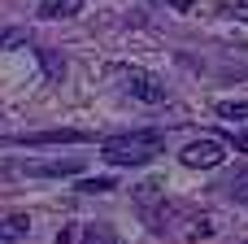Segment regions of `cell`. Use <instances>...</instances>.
Returning a JSON list of instances; mask_svg holds the SVG:
<instances>
[{
    "label": "cell",
    "instance_id": "6da1fadb",
    "mask_svg": "<svg viewBox=\"0 0 248 244\" xmlns=\"http://www.w3.org/2000/svg\"><path fill=\"white\" fill-rule=\"evenodd\" d=\"M161 148H166V131H126V135L100 140V157L109 166H144Z\"/></svg>",
    "mask_w": 248,
    "mask_h": 244
},
{
    "label": "cell",
    "instance_id": "7a4b0ae2",
    "mask_svg": "<svg viewBox=\"0 0 248 244\" xmlns=\"http://www.w3.org/2000/svg\"><path fill=\"white\" fill-rule=\"evenodd\" d=\"M118 79H122V92H131V96H135V100H144V105H166V96H170V92H166V83H161V79H153L148 70H135V65L126 70V65H122V70H118Z\"/></svg>",
    "mask_w": 248,
    "mask_h": 244
},
{
    "label": "cell",
    "instance_id": "3957f363",
    "mask_svg": "<svg viewBox=\"0 0 248 244\" xmlns=\"http://www.w3.org/2000/svg\"><path fill=\"white\" fill-rule=\"evenodd\" d=\"M179 162H183L187 170H218V166L227 162V144H222V140H192V144L179 153Z\"/></svg>",
    "mask_w": 248,
    "mask_h": 244
},
{
    "label": "cell",
    "instance_id": "277c9868",
    "mask_svg": "<svg viewBox=\"0 0 248 244\" xmlns=\"http://www.w3.org/2000/svg\"><path fill=\"white\" fill-rule=\"evenodd\" d=\"M83 0H39V17H74Z\"/></svg>",
    "mask_w": 248,
    "mask_h": 244
},
{
    "label": "cell",
    "instance_id": "5b68a950",
    "mask_svg": "<svg viewBox=\"0 0 248 244\" xmlns=\"http://www.w3.org/2000/svg\"><path fill=\"white\" fill-rule=\"evenodd\" d=\"M214 114H218L222 122H248V100H218Z\"/></svg>",
    "mask_w": 248,
    "mask_h": 244
},
{
    "label": "cell",
    "instance_id": "8992f818",
    "mask_svg": "<svg viewBox=\"0 0 248 244\" xmlns=\"http://www.w3.org/2000/svg\"><path fill=\"white\" fill-rule=\"evenodd\" d=\"M26 231H31V223H26L22 214H9V218H0V240L13 244V240H22Z\"/></svg>",
    "mask_w": 248,
    "mask_h": 244
},
{
    "label": "cell",
    "instance_id": "52a82bcc",
    "mask_svg": "<svg viewBox=\"0 0 248 244\" xmlns=\"http://www.w3.org/2000/svg\"><path fill=\"white\" fill-rule=\"evenodd\" d=\"M222 17H235V22H248V0H214Z\"/></svg>",
    "mask_w": 248,
    "mask_h": 244
},
{
    "label": "cell",
    "instance_id": "ba28073f",
    "mask_svg": "<svg viewBox=\"0 0 248 244\" xmlns=\"http://www.w3.org/2000/svg\"><path fill=\"white\" fill-rule=\"evenodd\" d=\"M39 61H44V70H48V79H52V83H61V79H65V61H61L57 52H48V48H44V52H39Z\"/></svg>",
    "mask_w": 248,
    "mask_h": 244
},
{
    "label": "cell",
    "instance_id": "9c48e42d",
    "mask_svg": "<svg viewBox=\"0 0 248 244\" xmlns=\"http://www.w3.org/2000/svg\"><path fill=\"white\" fill-rule=\"evenodd\" d=\"M78 170V157H70V162H48V166H35V175H74Z\"/></svg>",
    "mask_w": 248,
    "mask_h": 244
},
{
    "label": "cell",
    "instance_id": "30bf717a",
    "mask_svg": "<svg viewBox=\"0 0 248 244\" xmlns=\"http://www.w3.org/2000/svg\"><path fill=\"white\" fill-rule=\"evenodd\" d=\"M13 44H26V31H22V26H4V31H0V52L13 48Z\"/></svg>",
    "mask_w": 248,
    "mask_h": 244
},
{
    "label": "cell",
    "instance_id": "8fae6325",
    "mask_svg": "<svg viewBox=\"0 0 248 244\" xmlns=\"http://www.w3.org/2000/svg\"><path fill=\"white\" fill-rule=\"evenodd\" d=\"M227 192H231L235 201H244V205H248V175H240V179H235V183H231Z\"/></svg>",
    "mask_w": 248,
    "mask_h": 244
},
{
    "label": "cell",
    "instance_id": "7c38bea8",
    "mask_svg": "<svg viewBox=\"0 0 248 244\" xmlns=\"http://www.w3.org/2000/svg\"><path fill=\"white\" fill-rule=\"evenodd\" d=\"M113 183L109 179H87V183H78V192H109Z\"/></svg>",
    "mask_w": 248,
    "mask_h": 244
},
{
    "label": "cell",
    "instance_id": "4fadbf2b",
    "mask_svg": "<svg viewBox=\"0 0 248 244\" xmlns=\"http://www.w3.org/2000/svg\"><path fill=\"white\" fill-rule=\"evenodd\" d=\"M244 140H248V131H244Z\"/></svg>",
    "mask_w": 248,
    "mask_h": 244
}]
</instances>
